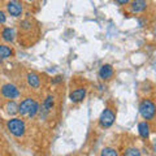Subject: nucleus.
<instances>
[{"instance_id": "nucleus-1", "label": "nucleus", "mask_w": 156, "mask_h": 156, "mask_svg": "<svg viewBox=\"0 0 156 156\" xmlns=\"http://www.w3.org/2000/svg\"><path fill=\"white\" fill-rule=\"evenodd\" d=\"M18 113L22 116L34 117L37 113H39V104L34 99H31V98H26L18 105Z\"/></svg>"}, {"instance_id": "nucleus-2", "label": "nucleus", "mask_w": 156, "mask_h": 156, "mask_svg": "<svg viewBox=\"0 0 156 156\" xmlns=\"http://www.w3.org/2000/svg\"><path fill=\"white\" fill-rule=\"evenodd\" d=\"M139 113L144 120H152L156 115V104L150 99L142 100L139 104Z\"/></svg>"}, {"instance_id": "nucleus-3", "label": "nucleus", "mask_w": 156, "mask_h": 156, "mask_svg": "<svg viewBox=\"0 0 156 156\" xmlns=\"http://www.w3.org/2000/svg\"><path fill=\"white\" fill-rule=\"evenodd\" d=\"M7 126H8V130L11 131V134H13L14 136H22L23 134H25L26 126H25L23 120H21V119L14 117V119L9 120Z\"/></svg>"}, {"instance_id": "nucleus-4", "label": "nucleus", "mask_w": 156, "mask_h": 156, "mask_svg": "<svg viewBox=\"0 0 156 156\" xmlns=\"http://www.w3.org/2000/svg\"><path fill=\"white\" fill-rule=\"evenodd\" d=\"M115 119H116L115 112L107 107V108H104V111L101 112V115L99 117V124L101 128H111L115 122Z\"/></svg>"}, {"instance_id": "nucleus-5", "label": "nucleus", "mask_w": 156, "mask_h": 156, "mask_svg": "<svg viewBox=\"0 0 156 156\" xmlns=\"http://www.w3.org/2000/svg\"><path fill=\"white\" fill-rule=\"evenodd\" d=\"M2 94L5 96L7 99H16L20 96V90L17 89L16 85L13 83H5L2 87Z\"/></svg>"}, {"instance_id": "nucleus-6", "label": "nucleus", "mask_w": 156, "mask_h": 156, "mask_svg": "<svg viewBox=\"0 0 156 156\" xmlns=\"http://www.w3.org/2000/svg\"><path fill=\"white\" fill-rule=\"evenodd\" d=\"M86 96V89L85 87H78V89L73 90L69 94V99L72 103H81Z\"/></svg>"}, {"instance_id": "nucleus-7", "label": "nucleus", "mask_w": 156, "mask_h": 156, "mask_svg": "<svg viewBox=\"0 0 156 156\" xmlns=\"http://www.w3.org/2000/svg\"><path fill=\"white\" fill-rule=\"evenodd\" d=\"M7 9H8L9 14L13 17H20L22 14V11H23L22 4L18 3V2H9L7 4Z\"/></svg>"}, {"instance_id": "nucleus-8", "label": "nucleus", "mask_w": 156, "mask_h": 156, "mask_svg": "<svg viewBox=\"0 0 156 156\" xmlns=\"http://www.w3.org/2000/svg\"><path fill=\"white\" fill-rule=\"evenodd\" d=\"M112 76H113V66L111 64L101 65V68L99 69V77L101 80L107 81V80H109V78H112Z\"/></svg>"}, {"instance_id": "nucleus-9", "label": "nucleus", "mask_w": 156, "mask_h": 156, "mask_svg": "<svg viewBox=\"0 0 156 156\" xmlns=\"http://www.w3.org/2000/svg\"><path fill=\"white\" fill-rule=\"evenodd\" d=\"M146 8H147V2H143V0H135V2L131 3V11L134 13L143 12Z\"/></svg>"}, {"instance_id": "nucleus-10", "label": "nucleus", "mask_w": 156, "mask_h": 156, "mask_svg": "<svg viewBox=\"0 0 156 156\" xmlns=\"http://www.w3.org/2000/svg\"><path fill=\"white\" fill-rule=\"evenodd\" d=\"M138 131H139V135L142 136V138H148L150 136V125L147 124V121H142V122H139L138 125Z\"/></svg>"}, {"instance_id": "nucleus-11", "label": "nucleus", "mask_w": 156, "mask_h": 156, "mask_svg": "<svg viewBox=\"0 0 156 156\" xmlns=\"http://www.w3.org/2000/svg\"><path fill=\"white\" fill-rule=\"evenodd\" d=\"M27 83L30 85L31 87H39V85H41V78H39L38 74H35V73H29L27 74Z\"/></svg>"}, {"instance_id": "nucleus-12", "label": "nucleus", "mask_w": 156, "mask_h": 156, "mask_svg": "<svg viewBox=\"0 0 156 156\" xmlns=\"http://www.w3.org/2000/svg\"><path fill=\"white\" fill-rule=\"evenodd\" d=\"M2 38L5 42H13L14 41V31H13V29L5 27L3 30V33H2Z\"/></svg>"}, {"instance_id": "nucleus-13", "label": "nucleus", "mask_w": 156, "mask_h": 156, "mask_svg": "<svg viewBox=\"0 0 156 156\" xmlns=\"http://www.w3.org/2000/svg\"><path fill=\"white\" fill-rule=\"evenodd\" d=\"M13 53V51H12V48L11 47H8V46H5V44H0V58H7V57H9Z\"/></svg>"}, {"instance_id": "nucleus-14", "label": "nucleus", "mask_w": 156, "mask_h": 156, "mask_svg": "<svg viewBox=\"0 0 156 156\" xmlns=\"http://www.w3.org/2000/svg\"><path fill=\"white\" fill-rule=\"evenodd\" d=\"M55 98H53L52 95H48L46 99H44V101H43V108H44L47 112H50L52 108H53V105H55Z\"/></svg>"}, {"instance_id": "nucleus-15", "label": "nucleus", "mask_w": 156, "mask_h": 156, "mask_svg": "<svg viewBox=\"0 0 156 156\" xmlns=\"http://www.w3.org/2000/svg\"><path fill=\"white\" fill-rule=\"evenodd\" d=\"M5 109L9 115H16V113H18V104L14 100L8 101V104L5 105Z\"/></svg>"}, {"instance_id": "nucleus-16", "label": "nucleus", "mask_w": 156, "mask_h": 156, "mask_svg": "<svg viewBox=\"0 0 156 156\" xmlns=\"http://www.w3.org/2000/svg\"><path fill=\"white\" fill-rule=\"evenodd\" d=\"M100 156H119V154L113 147H104L100 151Z\"/></svg>"}, {"instance_id": "nucleus-17", "label": "nucleus", "mask_w": 156, "mask_h": 156, "mask_svg": "<svg viewBox=\"0 0 156 156\" xmlns=\"http://www.w3.org/2000/svg\"><path fill=\"white\" fill-rule=\"evenodd\" d=\"M124 156H140V152L136 148H134V147H130V148H128L125 151V154H124Z\"/></svg>"}, {"instance_id": "nucleus-18", "label": "nucleus", "mask_w": 156, "mask_h": 156, "mask_svg": "<svg viewBox=\"0 0 156 156\" xmlns=\"http://www.w3.org/2000/svg\"><path fill=\"white\" fill-rule=\"evenodd\" d=\"M7 21V17H5V13L3 11H0V23H4Z\"/></svg>"}, {"instance_id": "nucleus-19", "label": "nucleus", "mask_w": 156, "mask_h": 156, "mask_svg": "<svg viewBox=\"0 0 156 156\" xmlns=\"http://www.w3.org/2000/svg\"><path fill=\"white\" fill-rule=\"evenodd\" d=\"M62 81V77L61 76H57V77H55L52 80V83H58V82H61Z\"/></svg>"}, {"instance_id": "nucleus-20", "label": "nucleus", "mask_w": 156, "mask_h": 156, "mask_svg": "<svg viewBox=\"0 0 156 156\" xmlns=\"http://www.w3.org/2000/svg\"><path fill=\"white\" fill-rule=\"evenodd\" d=\"M129 2H128V0H117V2H116V4H128Z\"/></svg>"}, {"instance_id": "nucleus-21", "label": "nucleus", "mask_w": 156, "mask_h": 156, "mask_svg": "<svg viewBox=\"0 0 156 156\" xmlns=\"http://www.w3.org/2000/svg\"><path fill=\"white\" fill-rule=\"evenodd\" d=\"M155 151H156V144H155Z\"/></svg>"}, {"instance_id": "nucleus-22", "label": "nucleus", "mask_w": 156, "mask_h": 156, "mask_svg": "<svg viewBox=\"0 0 156 156\" xmlns=\"http://www.w3.org/2000/svg\"><path fill=\"white\" fill-rule=\"evenodd\" d=\"M155 144H156V139H155Z\"/></svg>"}, {"instance_id": "nucleus-23", "label": "nucleus", "mask_w": 156, "mask_h": 156, "mask_svg": "<svg viewBox=\"0 0 156 156\" xmlns=\"http://www.w3.org/2000/svg\"><path fill=\"white\" fill-rule=\"evenodd\" d=\"M0 62H2V58H0Z\"/></svg>"}]
</instances>
